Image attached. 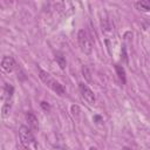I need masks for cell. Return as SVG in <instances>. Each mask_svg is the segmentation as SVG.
<instances>
[{"instance_id":"cell-12","label":"cell","mask_w":150,"mask_h":150,"mask_svg":"<svg viewBox=\"0 0 150 150\" xmlns=\"http://www.w3.org/2000/svg\"><path fill=\"white\" fill-rule=\"evenodd\" d=\"M9 110H11V103H5V105L2 108V116L6 117L9 112Z\"/></svg>"},{"instance_id":"cell-11","label":"cell","mask_w":150,"mask_h":150,"mask_svg":"<svg viewBox=\"0 0 150 150\" xmlns=\"http://www.w3.org/2000/svg\"><path fill=\"white\" fill-rule=\"evenodd\" d=\"M82 74H83L84 79H86L88 82H91V81H93V80H91V74H90V71H89V69H88L87 66H83V67H82Z\"/></svg>"},{"instance_id":"cell-5","label":"cell","mask_w":150,"mask_h":150,"mask_svg":"<svg viewBox=\"0 0 150 150\" xmlns=\"http://www.w3.org/2000/svg\"><path fill=\"white\" fill-rule=\"evenodd\" d=\"M25 117H26V121H27V123H28V128H29L33 132L39 131V120H38V117L35 116V114H33L32 111H27L26 115H25Z\"/></svg>"},{"instance_id":"cell-4","label":"cell","mask_w":150,"mask_h":150,"mask_svg":"<svg viewBox=\"0 0 150 150\" xmlns=\"http://www.w3.org/2000/svg\"><path fill=\"white\" fill-rule=\"evenodd\" d=\"M79 90H80V94L81 96L89 103V104H94L96 102V97H95V94L94 91L83 82L79 83Z\"/></svg>"},{"instance_id":"cell-7","label":"cell","mask_w":150,"mask_h":150,"mask_svg":"<svg viewBox=\"0 0 150 150\" xmlns=\"http://www.w3.org/2000/svg\"><path fill=\"white\" fill-rule=\"evenodd\" d=\"M14 93V87L12 84L6 83L5 89H4V97H5V103H11V98Z\"/></svg>"},{"instance_id":"cell-16","label":"cell","mask_w":150,"mask_h":150,"mask_svg":"<svg viewBox=\"0 0 150 150\" xmlns=\"http://www.w3.org/2000/svg\"><path fill=\"white\" fill-rule=\"evenodd\" d=\"M122 150H132V149H130V148H123Z\"/></svg>"},{"instance_id":"cell-8","label":"cell","mask_w":150,"mask_h":150,"mask_svg":"<svg viewBox=\"0 0 150 150\" xmlns=\"http://www.w3.org/2000/svg\"><path fill=\"white\" fill-rule=\"evenodd\" d=\"M135 7L142 12H149L150 11V1L148 0H139V1H135L134 2Z\"/></svg>"},{"instance_id":"cell-15","label":"cell","mask_w":150,"mask_h":150,"mask_svg":"<svg viewBox=\"0 0 150 150\" xmlns=\"http://www.w3.org/2000/svg\"><path fill=\"white\" fill-rule=\"evenodd\" d=\"M94 120H95V121H98V122H100V121H101L102 118H101L100 116H95V117H94ZM98 122H97V123H98Z\"/></svg>"},{"instance_id":"cell-1","label":"cell","mask_w":150,"mask_h":150,"mask_svg":"<svg viewBox=\"0 0 150 150\" xmlns=\"http://www.w3.org/2000/svg\"><path fill=\"white\" fill-rule=\"evenodd\" d=\"M19 138L25 150H38L36 139L33 135V131L28 127L21 125L19 128Z\"/></svg>"},{"instance_id":"cell-3","label":"cell","mask_w":150,"mask_h":150,"mask_svg":"<svg viewBox=\"0 0 150 150\" xmlns=\"http://www.w3.org/2000/svg\"><path fill=\"white\" fill-rule=\"evenodd\" d=\"M77 42L80 46V49L83 54L86 55H90L93 52V41L89 36V34L87 33V30L84 29H80L77 33Z\"/></svg>"},{"instance_id":"cell-10","label":"cell","mask_w":150,"mask_h":150,"mask_svg":"<svg viewBox=\"0 0 150 150\" xmlns=\"http://www.w3.org/2000/svg\"><path fill=\"white\" fill-rule=\"evenodd\" d=\"M55 60H56V62H57V64L60 66L61 69H64V68H66L67 61H66L64 55H63L61 52H56V53H55Z\"/></svg>"},{"instance_id":"cell-6","label":"cell","mask_w":150,"mask_h":150,"mask_svg":"<svg viewBox=\"0 0 150 150\" xmlns=\"http://www.w3.org/2000/svg\"><path fill=\"white\" fill-rule=\"evenodd\" d=\"M15 67H16V62L12 56H4V59L1 60V68L5 71L11 73L15 69Z\"/></svg>"},{"instance_id":"cell-9","label":"cell","mask_w":150,"mask_h":150,"mask_svg":"<svg viewBox=\"0 0 150 150\" xmlns=\"http://www.w3.org/2000/svg\"><path fill=\"white\" fill-rule=\"evenodd\" d=\"M115 70H116V74H117V76H118L120 81H121L123 84H125V82H127V76H125V70H124V68H123L122 66H120V64H115Z\"/></svg>"},{"instance_id":"cell-14","label":"cell","mask_w":150,"mask_h":150,"mask_svg":"<svg viewBox=\"0 0 150 150\" xmlns=\"http://www.w3.org/2000/svg\"><path fill=\"white\" fill-rule=\"evenodd\" d=\"M79 110H80V109H79V107H77V105H71V111H73V114H74V115H76V116H77V115H79Z\"/></svg>"},{"instance_id":"cell-13","label":"cell","mask_w":150,"mask_h":150,"mask_svg":"<svg viewBox=\"0 0 150 150\" xmlns=\"http://www.w3.org/2000/svg\"><path fill=\"white\" fill-rule=\"evenodd\" d=\"M41 108H42L43 110H46V111L50 109V107H49V104H48V102H45V101H43V102H41Z\"/></svg>"},{"instance_id":"cell-2","label":"cell","mask_w":150,"mask_h":150,"mask_svg":"<svg viewBox=\"0 0 150 150\" xmlns=\"http://www.w3.org/2000/svg\"><path fill=\"white\" fill-rule=\"evenodd\" d=\"M39 77H40V80H41L49 89H52V90H53L54 93H56L57 95L62 96V95L66 94L64 87H63L59 81H56V80H55L49 73H47L46 70L40 69V70H39Z\"/></svg>"}]
</instances>
